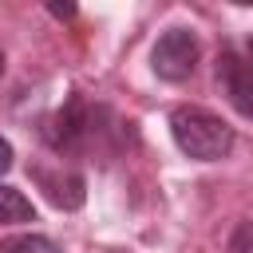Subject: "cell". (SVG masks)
Returning <instances> with one entry per match:
<instances>
[{"label": "cell", "instance_id": "ba28073f", "mask_svg": "<svg viewBox=\"0 0 253 253\" xmlns=\"http://www.w3.org/2000/svg\"><path fill=\"white\" fill-rule=\"evenodd\" d=\"M229 253H253V225H249V221H241V225L233 229V237H229Z\"/></svg>", "mask_w": 253, "mask_h": 253}, {"label": "cell", "instance_id": "7c38bea8", "mask_svg": "<svg viewBox=\"0 0 253 253\" xmlns=\"http://www.w3.org/2000/svg\"><path fill=\"white\" fill-rule=\"evenodd\" d=\"M0 75H4V51H0Z\"/></svg>", "mask_w": 253, "mask_h": 253}, {"label": "cell", "instance_id": "8fae6325", "mask_svg": "<svg viewBox=\"0 0 253 253\" xmlns=\"http://www.w3.org/2000/svg\"><path fill=\"white\" fill-rule=\"evenodd\" d=\"M241 55H245V59H249V67H253V40H249V43L241 47Z\"/></svg>", "mask_w": 253, "mask_h": 253}, {"label": "cell", "instance_id": "52a82bcc", "mask_svg": "<svg viewBox=\"0 0 253 253\" xmlns=\"http://www.w3.org/2000/svg\"><path fill=\"white\" fill-rule=\"evenodd\" d=\"M0 253H59V245L43 233H20V237H8Z\"/></svg>", "mask_w": 253, "mask_h": 253}, {"label": "cell", "instance_id": "8992f818", "mask_svg": "<svg viewBox=\"0 0 253 253\" xmlns=\"http://www.w3.org/2000/svg\"><path fill=\"white\" fill-rule=\"evenodd\" d=\"M20 221H36V210L16 186L0 182V225H20Z\"/></svg>", "mask_w": 253, "mask_h": 253}, {"label": "cell", "instance_id": "7a4b0ae2", "mask_svg": "<svg viewBox=\"0 0 253 253\" xmlns=\"http://www.w3.org/2000/svg\"><path fill=\"white\" fill-rule=\"evenodd\" d=\"M198 55H202V47H198V36H194L190 28H166V32L154 40V47H150V67H154L158 79L182 83V79L194 75Z\"/></svg>", "mask_w": 253, "mask_h": 253}, {"label": "cell", "instance_id": "6da1fadb", "mask_svg": "<svg viewBox=\"0 0 253 253\" xmlns=\"http://www.w3.org/2000/svg\"><path fill=\"white\" fill-rule=\"evenodd\" d=\"M170 134H174L178 150L194 162H221L233 150V126L206 107H174Z\"/></svg>", "mask_w": 253, "mask_h": 253}, {"label": "cell", "instance_id": "277c9868", "mask_svg": "<svg viewBox=\"0 0 253 253\" xmlns=\"http://www.w3.org/2000/svg\"><path fill=\"white\" fill-rule=\"evenodd\" d=\"M217 87L221 95L233 103L237 115L253 119V67L249 59L241 55V47H225L217 55Z\"/></svg>", "mask_w": 253, "mask_h": 253}, {"label": "cell", "instance_id": "3957f363", "mask_svg": "<svg viewBox=\"0 0 253 253\" xmlns=\"http://www.w3.org/2000/svg\"><path fill=\"white\" fill-rule=\"evenodd\" d=\"M91 134V111L79 95H71L47 123H43V142L55 150V154H71L83 146V138Z\"/></svg>", "mask_w": 253, "mask_h": 253}, {"label": "cell", "instance_id": "5b68a950", "mask_svg": "<svg viewBox=\"0 0 253 253\" xmlns=\"http://www.w3.org/2000/svg\"><path fill=\"white\" fill-rule=\"evenodd\" d=\"M32 178L43 186V194H47L59 210H79L83 198H87V186H83V178H79L75 170H43V166H36Z\"/></svg>", "mask_w": 253, "mask_h": 253}, {"label": "cell", "instance_id": "30bf717a", "mask_svg": "<svg viewBox=\"0 0 253 253\" xmlns=\"http://www.w3.org/2000/svg\"><path fill=\"white\" fill-rule=\"evenodd\" d=\"M51 16H59V20H71V16H75V4H51Z\"/></svg>", "mask_w": 253, "mask_h": 253}, {"label": "cell", "instance_id": "9c48e42d", "mask_svg": "<svg viewBox=\"0 0 253 253\" xmlns=\"http://www.w3.org/2000/svg\"><path fill=\"white\" fill-rule=\"evenodd\" d=\"M12 158H16V154H12V142H8V138H0V174H4V170H12Z\"/></svg>", "mask_w": 253, "mask_h": 253}]
</instances>
